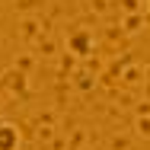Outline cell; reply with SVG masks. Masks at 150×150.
Returning <instances> with one entry per match:
<instances>
[{
	"mask_svg": "<svg viewBox=\"0 0 150 150\" xmlns=\"http://www.w3.org/2000/svg\"><path fill=\"white\" fill-rule=\"evenodd\" d=\"M147 10H150V0H147Z\"/></svg>",
	"mask_w": 150,
	"mask_h": 150,
	"instance_id": "1",
	"label": "cell"
}]
</instances>
